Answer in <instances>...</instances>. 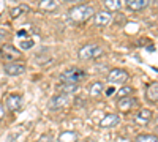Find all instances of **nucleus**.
I'll return each mask as SVG.
<instances>
[{"mask_svg": "<svg viewBox=\"0 0 158 142\" xmlns=\"http://www.w3.org/2000/svg\"><path fill=\"white\" fill-rule=\"evenodd\" d=\"M94 14H95L94 8L90 5H76V6L70 8V11H68V18L73 24H82V22L89 21Z\"/></svg>", "mask_w": 158, "mask_h": 142, "instance_id": "obj_1", "label": "nucleus"}, {"mask_svg": "<svg viewBox=\"0 0 158 142\" xmlns=\"http://www.w3.org/2000/svg\"><path fill=\"white\" fill-rule=\"evenodd\" d=\"M135 103L136 99L135 98H131V96H127V98H120V101L117 103V108L120 109L122 112H128L131 108L135 106Z\"/></svg>", "mask_w": 158, "mask_h": 142, "instance_id": "obj_13", "label": "nucleus"}, {"mask_svg": "<svg viewBox=\"0 0 158 142\" xmlns=\"http://www.w3.org/2000/svg\"><path fill=\"white\" fill-rule=\"evenodd\" d=\"M133 92V88L131 87H123V88H120V92L117 93V96H120V98H127V96H130V93Z\"/></svg>", "mask_w": 158, "mask_h": 142, "instance_id": "obj_22", "label": "nucleus"}, {"mask_svg": "<svg viewBox=\"0 0 158 142\" xmlns=\"http://www.w3.org/2000/svg\"><path fill=\"white\" fill-rule=\"evenodd\" d=\"M57 142H77V133H74V131H63V133H60Z\"/></svg>", "mask_w": 158, "mask_h": 142, "instance_id": "obj_15", "label": "nucleus"}, {"mask_svg": "<svg viewBox=\"0 0 158 142\" xmlns=\"http://www.w3.org/2000/svg\"><path fill=\"white\" fill-rule=\"evenodd\" d=\"M6 30H3V29H0V41H3L5 40V38H6Z\"/></svg>", "mask_w": 158, "mask_h": 142, "instance_id": "obj_26", "label": "nucleus"}, {"mask_svg": "<svg viewBox=\"0 0 158 142\" xmlns=\"http://www.w3.org/2000/svg\"><path fill=\"white\" fill-rule=\"evenodd\" d=\"M103 90H104V85L101 82H94L90 85V88H89V93L92 96H100L103 93Z\"/></svg>", "mask_w": 158, "mask_h": 142, "instance_id": "obj_16", "label": "nucleus"}, {"mask_svg": "<svg viewBox=\"0 0 158 142\" xmlns=\"http://www.w3.org/2000/svg\"><path fill=\"white\" fill-rule=\"evenodd\" d=\"M104 6H106L108 10H111V11H117V10H120L123 6V3H122V0H106V2H104Z\"/></svg>", "mask_w": 158, "mask_h": 142, "instance_id": "obj_18", "label": "nucleus"}, {"mask_svg": "<svg viewBox=\"0 0 158 142\" xmlns=\"http://www.w3.org/2000/svg\"><path fill=\"white\" fill-rule=\"evenodd\" d=\"M118 122H120V117L117 114H106L100 120V128H114L115 125H118Z\"/></svg>", "mask_w": 158, "mask_h": 142, "instance_id": "obj_9", "label": "nucleus"}, {"mask_svg": "<svg viewBox=\"0 0 158 142\" xmlns=\"http://www.w3.org/2000/svg\"><path fill=\"white\" fill-rule=\"evenodd\" d=\"M3 115H5V108H3L2 104H0V120L3 119Z\"/></svg>", "mask_w": 158, "mask_h": 142, "instance_id": "obj_27", "label": "nucleus"}, {"mask_svg": "<svg viewBox=\"0 0 158 142\" xmlns=\"http://www.w3.org/2000/svg\"><path fill=\"white\" fill-rule=\"evenodd\" d=\"M108 81L112 84H123L128 81V73L125 70H120V68H114L108 74Z\"/></svg>", "mask_w": 158, "mask_h": 142, "instance_id": "obj_5", "label": "nucleus"}, {"mask_svg": "<svg viewBox=\"0 0 158 142\" xmlns=\"http://www.w3.org/2000/svg\"><path fill=\"white\" fill-rule=\"evenodd\" d=\"M104 93H106L108 96H112V95L115 93V88H114V87H109V88H106V92H104Z\"/></svg>", "mask_w": 158, "mask_h": 142, "instance_id": "obj_25", "label": "nucleus"}, {"mask_svg": "<svg viewBox=\"0 0 158 142\" xmlns=\"http://www.w3.org/2000/svg\"><path fill=\"white\" fill-rule=\"evenodd\" d=\"M2 57L3 59H8V60H15V59H19L21 57V52L11 44H5L2 46Z\"/></svg>", "mask_w": 158, "mask_h": 142, "instance_id": "obj_11", "label": "nucleus"}, {"mask_svg": "<svg viewBox=\"0 0 158 142\" xmlns=\"http://www.w3.org/2000/svg\"><path fill=\"white\" fill-rule=\"evenodd\" d=\"M27 11H30V6L29 5H19V6L11 8L10 14H11V18H18V16L22 14V13H27Z\"/></svg>", "mask_w": 158, "mask_h": 142, "instance_id": "obj_17", "label": "nucleus"}, {"mask_svg": "<svg viewBox=\"0 0 158 142\" xmlns=\"http://www.w3.org/2000/svg\"><path fill=\"white\" fill-rule=\"evenodd\" d=\"M136 142H156V137L152 134H139L136 137Z\"/></svg>", "mask_w": 158, "mask_h": 142, "instance_id": "obj_21", "label": "nucleus"}, {"mask_svg": "<svg viewBox=\"0 0 158 142\" xmlns=\"http://www.w3.org/2000/svg\"><path fill=\"white\" fill-rule=\"evenodd\" d=\"M38 142H54V136H52L51 133H44V134L40 136Z\"/></svg>", "mask_w": 158, "mask_h": 142, "instance_id": "obj_23", "label": "nucleus"}, {"mask_svg": "<svg viewBox=\"0 0 158 142\" xmlns=\"http://www.w3.org/2000/svg\"><path fill=\"white\" fill-rule=\"evenodd\" d=\"M103 54V49L98 44H85L84 47L79 49V59L81 60H92V59H97Z\"/></svg>", "mask_w": 158, "mask_h": 142, "instance_id": "obj_3", "label": "nucleus"}, {"mask_svg": "<svg viewBox=\"0 0 158 142\" xmlns=\"http://www.w3.org/2000/svg\"><path fill=\"white\" fill-rule=\"evenodd\" d=\"M21 47H22V49H30V47H33V41H32V40L21 41Z\"/></svg>", "mask_w": 158, "mask_h": 142, "instance_id": "obj_24", "label": "nucleus"}, {"mask_svg": "<svg viewBox=\"0 0 158 142\" xmlns=\"http://www.w3.org/2000/svg\"><path fill=\"white\" fill-rule=\"evenodd\" d=\"M152 111H149V109H141V111H138L136 112V115H135V122L138 123V125H147L150 120H152Z\"/></svg>", "mask_w": 158, "mask_h": 142, "instance_id": "obj_10", "label": "nucleus"}, {"mask_svg": "<svg viewBox=\"0 0 158 142\" xmlns=\"http://www.w3.org/2000/svg\"><path fill=\"white\" fill-rule=\"evenodd\" d=\"M85 77H87V73L84 70H81V68H76V67H70V68H67L62 73L63 84H74V85H77L82 79H85Z\"/></svg>", "mask_w": 158, "mask_h": 142, "instance_id": "obj_2", "label": "nucleus"}, {"mask_svg": "<svg viewBox=\"0 0 158 142\" xmlns=\"http://www.w3.org/2000/svg\"><path fill=\"white\" fill-rule=\"evenodd\" d=\"M77 90V85H74V84H63V85H60V92L62 93H65V95H71V93H74Z\"/></svg>", "mask_w": 158, "mask_h": 142, "instance_id": "obj_20", "label": "nucleus"}, {"mask_svg": "<svg viewBox=\"0 0 158 142\" xmlns=\"http://www.w3.org/2000/svg\"><path fill=\"white\" fill-rule=\"evenodd\" d=\"M70 101V95H65V93H59L56 96L51 98V103H49V109L51 111H57V109H62L63 106H67Z\"/></svg>", "mask_w": 158, "mask_h": 142, "instance_id": "obj_4", "label": "nucleus"}, {"mask_svg": "<svg viewBox=\"0 0 158 142\" xmlns=\"http://www.w3.org/2000/svg\"><path fill=\"white\" fill-rule=\"evenodd\" d=\"M84 142H95V140H94V139H85Z\"/></svg>", "mask_w": 158, "mask_h": 142, "instance_id": "obj_28", "label": "nucleus"}, {"mask_svg": "<svg viewBox=\"0 0 158 142\" xmlns=\"http://www.w3.org/2000/svg\"><path fill=\"white\" fill-rule=\"evenodd\" d=\"M5 73L8 76H19L25 73V65L19 62H8L5 65Z\"/></svg>", "mask_w": 158, "mask_h": 142, "instance_id": "obj_6", "label": "nucleus"}, {"mask_svg": "<svg viewBox=\"0 0 158 142\" xmlns=\"http://www.w3.org/2000/svg\"><path fill=\"white\" fill-rule=\"evenodd\" d=\"M94 21H95L97 27H106L112 21V14L109 11H100L97 14H94Z\"/></svg>", "mask_w": 158, "mask_h": 142, "instance_id": "obj_7", "label": "nucleus"}, {"mask_svg": "<svg viewBox=\"0 0 158 142\" xmlns=\"http://www.w3.org/2000/svg\"><path fill=\"white\" fill-rule=\"evenodd\" d=\"M146 98H147L150 103H156V99H158V84H156V82H153V84H150V85L147 87V90H146Z\"/></svg>", "mask_w": 158, "mask_h": 142, "instance_id": "obj_14", "label": "nucleus"}, {"mask_svg": "<svg viewBox=\"0 0 158 142\" xmlns=\"http://www.w3.org/2000/svg\"><path fill=\"white\" fill-rule=\"evenodd\" d=\"M125 5H127V8L133 10V11H139L142 8L149 6L150 5V0H127Z\"/></svg>", "mask_w": 158, "mask_h": 142, "instance_id": "obj_12", "label": "nucleus"}, {"mask_svg": "<svg viewBox=\"0 0 158 142\" xmlns=\"http://www.w3.org/2000/svg\"><path fill=\"white\" fill-rule=\"evenodd\" d=\"M22 106H24V98H22L21 95H10V96H8V99H6V108H8L11 112L19 111Z\"/></svg>", "mask_w": 158, "mask_h": 142, "instance_id": "obj_8", "label": "nucleus"}, {"mask_svg": "<svg viewBox=\"0 0 158 142\" xmlns=\"http://www.w3.org/2000/svg\"><path fill=\"white\" fill-rule=\"evenodd\" d=\"M57 6H59V3L54 2V0H43V2L40 3V8L46 10V11H54Z\"/></svg>", "mask_w": 158, "mask_h": 142, "instance_id": "obj_19", "label": "nucleus"}]
</instances>
